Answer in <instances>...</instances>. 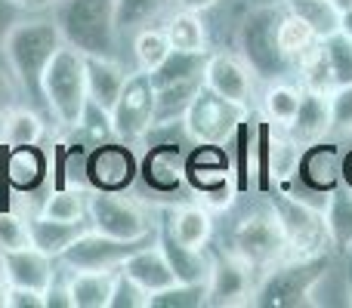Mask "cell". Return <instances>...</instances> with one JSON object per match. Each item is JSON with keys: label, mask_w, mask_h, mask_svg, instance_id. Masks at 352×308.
I'll use <instances>...</instances> for the list:
<instances>
[{"label": "cell", "mask_w": 352, "mask_h": 308, "mask_svg": "<svg viewBox=\"0 0 352 308\" xmlns=\"http://www.w3.org/2000/svg\"><path fill=\"white\" fill-rule=\"evenodd\" d=\"M164 31L173 49H182V53H207V28L198 12H186V10L173 12L167 19Z\"/></svg>", "instance_id": "cell-33"}, {"label": "cell", "mask_w": 352, "mask_h": 308, "mask_svg": "<svg viewBox=\"0 0 352 308\" xmlns=\"http://www.w3.org/2000/svg\"><path fill=\"white\" fill-rule=\"evenodd\" d=\"M176 6L179 10H186V12H207V10H213L217 6V0H176Z\"/></svg>", "instance_id": "cell-49"}, {"label": "cell", "mask_w": 352, "mask_h": 308, "mask_svg": "<svg viewBox=\"0 0 352 308\" xmlns=\"http://www.w3.org/2000/svg\"><path fill=\"white\" fill-rule=\"evenodd\" d=\"M324 49H328V59H331V68H334V78H337V86L343 84H352V37L337 31V34L324 37Z\"/></svg>", "instance_id": "cell-42"}, {"label": "cell", "mask_w": 352, "mask_h": 308, "mask_svg": "<svg viewBox=\"0 0 352 308\" xmlns=\"http://www.w3.org/2000/svg\"><path fill=\"white\" fill-rule=\"evenodd\" d=\"M272 210L278 213V222L285 228L287 259H309V256L328 253L331 235L322 206H312L303 198H294L287 191H275Z\"/></svg>", "instance_id": "cell-7"}, {"label": "cell", "mask_w": 352, "mask_h": 308, "mask_svg": "<svg viewBox=\"0 0 352 308\" xmlns=\"http://www.w3.org/2000/svg\"><path fill=\"white\" fill-rule=\"evenodd\" d=\"M232 253L238 259H244L256 274L269 272L272 265H278L281 259H287V241L285 228L278 222V213L269 206H254L248 210L232 228Z\"/></svg>", "instance_id": "cell-6"}, {"label": "cell", "mask_w": 352, "mask_h": 308, "mask_svg": "<svg viewBox=\"0 0 352 308\" xmlns=\"http://www.w3.org/2000/svg\"><path fill=\"white\" fill-rule=\"evenodd\" d=\"M316 40H318L316 31H312L300 16H294V12H285V16H281V22H278V47L291 62H297V56L303 53V49H309Z\"/></svg>", "instance_id": "cell-39"}, {"label": "cell", "mask_w": 352, "mask_h": 308, "mask_svg": "<svg viewBox=\"0 0 352 308\" xmlns=\"http://www.w3.org/2000/svg\"><path fill=\"white\" fill-rule=\"evenodd\" d=\"M43 139V121L31 108H10L0 117V145L19 148V145H37Z\"/></svg>", "instance_id": "cell-31"}, {"label": "cell", "mask_w": 352, "mask_h": 308, "mask_svg": "<svg viewBox=\"0 0 352 308\" xmlns=\"http://www.w3.org/2000/svg\"><path fill=\"white\" fill-rule=\"evenodd\" d=\"M16 3L28 12H37V10H50V6H56L59 0H16Z\"/></svg>", "instance_id": "cell-50"}, {"label": "cell", "mask_w": 352, "mask_h": 308, "mask_svg": "<svg viewBox=\"0 0 352 308\" xmlns=\"http://www.w3.org/2000/svg\"><path fill=\"white\" fill-rule=\"evenodd\" d=\"M287 10L300 16L318 40L340 31V3L337 0H287Z\"/></svg>", "instance_id": "cell-32"}, {"label": "cell", "mask_w": 352, "mask_h": 308, "mask_svg": "<svg viewBox=\"0 0 352 308\" xmlns=\"http://www.w3.org/2000/svg\"><path fill=\"white\" fill-rule=\"evenodd\" d=\"M84 65H87V96H90V105L111 115V108H115L118 96L124 90L127 71L118 65V59H105V56H84Z\"/></svg>", "instance_id": "cell-19"}, {"label": "cell", "mask_w": 352, "mask_h": 308, "mask_svg": "<svg viewBox=\"0 0 352 308\" xmlns=\"http://www.w3.org/2000/svg\"><path fill=\"white\" fill-rule=\"evenodd\" d=\"M155 117V84L148 78V71H133L124 80V90L118 96L115 108H111V133L121 142L133 145V142L146 139V133L152 130Z\"/></svg>", "instance_id": "cell-10"}, {"label": "cell", "mask_w": 352, "mask_h": 308, "mask_svg": "<svg viewBox=\"0 0 352 308\" xmlns=\"http://www.w3.org/2000/svg\"><path fill=\"white\" fill-rule=\"evenodd\" d=\"M300 154H303V145L291 136V130L272 123V127H269V163H272V179L281 182V185H291L294 176H297V167H300Z\"/></svg>", "instance_id": "cell-27"}, {"label": "cell", "mask_w": 352, "mask_h": 308, "mask_svg": "<svg viewBox=\"0 0 352 308\" xmlns=\"http://www.w3.org/2000/svg\"><path fill=\"white\" fill-rule=\"evenodd\" d=\"M59 47H65V40L50 19H22L6 34L3 56L16 84L28 99H43V71Z\"/></svg>", "instance_id": "cell-1"}, {"label": "cell", "mask_w": 352, "mask_h": 308, "mask_svg": "<svg viewBox=\"0 0 352 308\" xmlns=\"http://www.w3.org/2000/svg\"><path fill=\"white\" fill-rule=\"evenodd\" d=\"M164 216H167V222H170V231L176 235L179 244H186L188 250L207 247V241H210V235H213V219H210L207 206L188 204V206H179V210L164 213Z\"/></svg>", "instance_id": "cell-26"}, {"label": "cell", "mask_w": 352, "mask_h": 308, "mask_svg": "<svg viewBox=\"0 0 352 308\" xmlns=\"http://www.w3.org/2000/svg\"><path fill=\"white\" fill-rule=\"evenodd\" d=\"M204 62H207V53H182V49H170V56H167L148 78H152L155 86L204 78Z\"/></svg>", "instance_id": "cell-34"}, {"label": "cell", "mask_w": 352, "mask_h": 308, "mask_svg": "<svg viewBox=\"0 0 352 308\" xmlns=\"http://www.w3.org/2000/svg\"><path fill=\"white\" fill-rule=\"evenodd\" d=\"M65 47L80 56H118V22L115 0H59L53 16Z\"/></svg>", "instance_id": "cell-2"}, {"label": "cell", "mask_w": 352, "mask_h": 308, "mask_svg": "<svg viewBox=\"0 0 352 308\" xmlns=\"http://www.w3.org/2000/svg\"><path fill=\"white\" fill-rule=\"evenodd\" d=\"M186 182L204 198L207 210H226L238 194L223 145H198L186 161Z\"/></svg>", "instance_id": "cell-12"}, {"label": "cell", "mask_w": 352, "mask_h": 308, "mask_svg": "<svg viewBox=\"0 0 352 308\" xmlns=\"http://www.w3.org/2000/svg\"><path fill=\"white\" fill-rule=\"evenodd\" d=\"M291 136L300 145H312L322 142L331 133V102L328 93H316V90H303L300 93V108L294 115V121L287 123Z\"/></svg>", "instance_id": "cell-20"}, {"label": "cell", "mask_w": 352, "mask_h": 308, "mask_svg": "<svg viewBox=\"0 0 352 308\" xmlns=\"http://www.w3.org/2000/svg\"><path fill=\"white\" fill-rule=\"evenodd\" d=\"M343 182H346V185L352 188V152L343 157Z\"/></svg>", "instance_id": "cell-53"}, {"label": "cell", "mask_w": 352, "mask_h": 308, "mask_svg": "<svg viewBox=\"0 0 352 308\" xmlns=\"http://www.w3.org/2000/svg\"><path fill=\"white\" fill-rule=\"evenodd\" d=\"M331 102V133L352 136V84L337 86L328 96Z\"/></svg>", "instance_id": "cell-44"}, {"label": "cell", "mask_w": 352, "mask_h": 308, "mask_svg": "<svg viewBox=\"0 0 352 308\" xmlns=\"http://www.w3.org/2000/svg\"><path fill=\"white\" fill-rule=\"evenodd\" d=\"M343 256H346V290H349V303H352V247L343 250Z\"/></svg>", "instance_id": "cell-52"}, {"label": "cell", "mask_w": 352, "mask_h": 308, "mask_svg": "<svg viewBox=\"0 0 352 308\" xmlns=\"http://www.w3.org/2000/svg\"><path fill=\"white\" fill-rule=\"evenodd\" d=\"M140 176L152 191L170 194L186 182V157L176 145L148 148V154L140 163Z\"/></svg>", "instance_id": "cell-21"}, {"label": "cell", "mask_w": 352, "mask_h": 308, "mask_svg": "<svg viewBox=\"0 0 352 308\" xmlns=\"http://www.w3.org/2000/svg\"><path fill=\"white\" fill-rule=\"evenodd\" d=\"M12 102H16V84H12V80L0 71V117L12 108Z\"/></svg>", "instance_id": "cell-48"}, {"label": "cell", "mask_w": 352, "mask_h": 308, "mask_svg": "<svg viewBox=\"0 0 352 308\" xmlns=\"http://www.w3.org/2000/svg\"><path fill=\"white\" fill-rule=\"evenodd\" d=\"M232 142H235V154H238L235 188H238V194H244L250 188V163H254V157H256V117L250 115V111L241 117Z\"/></svg>", "instance_id": "cell-35"}, {"label": "cell", "mask_w": 352, "mask_h": 308, "mask_svg": "<svg viewBox=\"0 0 352 308\" xmlns=\"http://www.w3.org/2000/svg\"><path fill=\"white\" fill-rule=\"evenodd\" d=\"M140 176V161L127 142L93 148L87 157V179L96 191H127Z\"/></svg>", "instance_id": "cell-14"}, {"label": "cell", "mask_w": 352, "mask_h": 308, "mask_svg": "<svg viewBox=\"0 0 352 308\" xmlns=\"http://www.w3.org/2000/svg\"><path fill=\"white\" fill-rule=\"evenodd\" d=\"M90 216L87 219H74V222H62V219H50L43 213H37L34 219H28V235L31 244L43 253H50L53 259H59L84 231H90Z\"/></svg>", "instance_id": "cell-22"}, {"label": "cell", "mask_w": 352, "mask_h": 308, "mask_svg": "<svg viewBox=\"0 0 352 308\" xmlns=\"http://www.w3.org/2000/svg\"><path fill=\"white\" fill-rule=\"evenodd\" d=\"M260 274L238 259L235 253H217L210 256V272H207V296L204 305L210 308H232V305H250L254 287Z\"/></svg>", "instance_id": "cell-13"}, {"label": "cell", "mask_w": 352, "mask_h": 308, "mask_svg": "<svg viewBox=\"0 0 352 308\" xmlns=\"http://www.w3.org/2000/svg\"><path fill=\"white\" fill-rule=\"evenodd\" d=\"M207 296V281L204 284H182L176 281L173 287L148 296V308H201Z\"/></svg>", "instance_id": "cell-41"}, {"label": "cell", "mask_w": 352, "mask_h": 308, "mask_svg": "<svg viewBox=\"0 0 352 308\" xmlns=\"http://www.w3.org/2000/svg\"><path fill=\"white\" fill-rule=\"evenodd\" d=\"M28 244H31L28 222L19 219L16 213H10L6 206H0V253H3V250L28 247Z\"/></svg>", "instance_id": "cell-45"}, {"label": "cell", "mask_w": 352, "mask_h": 308, "mask_svg": "<svg viewBox=\"0 0 352 308\" xmlns=\"http://www.w3.org/2000/svg\"><path fill=\"white\" fill-rule=\"evenodd\" d=\"M244 115H248V105L229 102L213 90L201 86L198 96L188 105L186 117H182V127H186L188 139L198 145H226L235 136Z\"/></svg>", "instance_id": "cell-8"}, {"label": "cell", "mask_w": 352, "mask_h": 308, "mask_svg": "<svg viewBox=\"0 0 352 308\" xmlns=\"http://www.w3.org/2000/svg\"><path fill=\"white\" fill-rule=\"evenodd\" d=\"M0 148H3V145H0ZM0 169H3V152H0Z\"/></svg>", "instance_id": "cell-55"}, {"label": "cell", "mask_w": 352, "mask_h": 308, "mask_svg": "<svg viewBox=\"0 0 352 308\" xmlns=\"http://www.w3.org/2000/svg\"><path fill=\"white\" fill-rule=\"evenodd\" d=\"M300 93L297 86L291 84H275L266 90V99H263V111H266V117L272 123H278V127H287V123L294 121V115H297L300 108Z\"/></svg>", "instance_id": "cell-40"}, {"label": "cell", "mask_w": 352, "mask_h": 308, "mask_svg": "<svg viewBox=\"0 0 352 308\" xmlns=\"http://www.w3.org/2000/svg\"><path fill=\"white\" fill-rule=\"evenodd\" d=\"M281 6H256L244 16L241 31H238V49L248 68L263 80H281L291 74L294 62L281 53L278 47V22Z\"/></svg>", "instance_id": "cell-5"}, {"label": "cell", "mask_w": 352, "mask_h": 308, "mask_svg": "<svg viewBox=\"0 0 352 308\" xmlns=\"http://www.w3.org/2000/svg\"><path fill=\"white\" fill-rule=\"evenodd\" d=\"M324 222H328L331 247H337L343 253L352 247V188H334L324 198Z\"/></svg>", "instance_id": "cell-30"}, {"label": "cell", "mask_w": 352, "mask_h": 308, "mask_svg": "<svg viewBox=\"0 0 352 308\" xmlns=\"http://www.w3.org/2000/svg\"><path fill=\"white\" fill-rule=\"evenodd\" d=\"M155 237H158V231H148V235H142V237L124 241V237H109V235H99V231L90 228L56 262H62V265L72 268V272H118L127 256H133L140 247L152 244Z\"/></svg>", "instance_id": "cell-9"}, {"label": "cell", "mask_w": 352, "mask_h": 308, "mask_svg": "<svg viewBox=\"0 0 352 308\" xmlns=\"http://www.w3.org/2000/svg\"><path fill=\"white\" fill-rule=\"evenodd\" d=\"M173 0H115L118 31H140L142 25L155 22Z\"/></svg>", "instance_id": "cell-36"}, {"label": "cell", "mask_w": 352, "mask_h": 308, "mask_svg": "<svg viewBox=\"0 0 352 308\" xmlns=\"http://www.w3.org/2000/svg\"><path fill=\"white\" fill-rule=\"evenodd\" d=\"M0 272H3L10 287H25V290H37L47 296V290L56 281V259L34 244L19 250H3L0 253Z\"/></svg>", "instance_id": "cell-15"}, {"label": "cell", "mask_w": 352, "mask_h": 308, "mask_svg": "<svg viewBox=\"0 0 352 308\" xmlns=\"http://www.w3.org/2000/svg\"><path fill=\"white\" fill-rule=\"evenodd\" d=\"M294 68L300 71V84L303 90H316V93H334L337 90V78H334V68H331L328 59V49H324L322 40H316L309 49L297 56Z\"/></svg>", "instance_id": "cell-28"}, {"label": "cell", "mask_w": 352, "mask_h": 308, "mask_svg": "<svg viewBox=\"0 0 352 308\" xmlns=\"http://www.w3.org/2000/svg\"><path fill=\"white\" fill-rule=\"evenodd\" d=\"M250 74L254 71L248 68V62L232 53H213L204 62V86L238 105H250V96H254Z\"/></svg>", "instance_id": "cell-16"}, {"label": "cell", "mask_w": 352, "mask_h": 308, "mask_svg": "<svg viewBox=\"0 0 352 308\" xmlns=\"http://www.w3.org/2000/svg\"><path fill=\"white\" fill-rule=\"evenodd\" d=\"M170 40H167V31L164 28H140L136 31V40H133V53L136 62H140L142 71L152 74L161 62L170 56Z\"/></svg>", "instance_id": "cell-38"}, {"label": "cell", "mask_w": 352, "mask_h": 308, "mask_svg": "<svg viewBox=\"0 0 352 308\" xmlns=\"http://www.w3.org/2000/svg\"><path fill=\"white\" fill-rule=\"evenodd\" d=\"M115 272H72L68 296L72 308H109Z\"/></svg>", "instance_id": "cell-29"}, {"label": "cell", "mask_w": 352, "mask_h": 308, "mask_svg": "<svg viewBox=\"0 0 352 308\" xmlns=\"http://www.w3.org/2000/svg\"><path fill=\"white\" fill-rule=\"evenodd\" d=\"M158 247L164 250L167 262H170V268L176 272V281H182V284H204L207 281L210 259L204 256V250H188L186 244L176 241L167 216L161 219V225H158Z\"/></svg>", "instance_id": "cell-23"}, {"label": "cell", "mask_w": 352, "mask_h": 308, "mask_svg": "<svg viewBox=\"0 0 352 308\" xmlns=\"http://www.w3.org/2000/svg\"><path fill=\"white\" fill-rule=\"evenodd\" d=\"M25 12L28 10H22L16 0H0V47H3L6 34H10V31L25 19Z\"/></svg>", "instance_id": "cell-46"}, {"label": "cell", "mask_w": 352, "mask_h": 308, "mask_svg": "<svg viewBox=\"0 0 352 308\" xmlns=\"http://www.w3.org/2000/svg\"><path fill=\"white\" fill-rule=\"evenodd\" d=\"M43 99L53 117L65 130H78L87 111V65L84 56L72 47H59L43 71Z\"/></svg>", "instance_id": "cell-4"}, {"label": "cell", "mask_w": 352, "mask_h": 308, "mask_svg": "<svg viewBox=\"0 0 352 308\" xmlns=\"http://www.w3.org/2000/svg\"><path fill=\"white\" fill-rule=\"evenodd\" d=\"M340 31L352 37V3L349 6H340Z\"/></svg>", "instance_id": "cell-51"}, {"label": "cell", "mask_w": 352, "mask_h": 308, "mask_svg": "<svg viewBox=\"0 0 352 308\" xmlns=\"http://www.w3.org/2000/svg\"><path fill=\"white\" fill-rule=\"evenodd\" d=\"M331 259L328 253L309 256V259H281L269 272L260 274L254 287L250 305L260 308H300L309 305L316 296V287L328 278Z\"/></svg>", "instance_id": "cell-3"}, {"label": "cell", "mask_w": 352, "mask_h": 308, "mask_svg": "<svg viewBox=\"0 0 352 308\" xmlns=\"http://www.w3.org/2000/svg\"><path fill=\"white\" fill-rule=\"evenodd\" d=\"M87 216H90L93 231L109 235V237H124V241H133V237L155 231L152 222H148V213L142 210V204H136L124 191L87 194Z\"/></svg>", "instance_id": "cell-11"}, {"label": "cell", "mask_w": 352, "mask_h": 308, "mask_svg": "<svg viewBox=\"0 0 352 308\" xmlns=\"http://www.w3.org/2000/svg\"><path fill=\"white\" fill-rule=\"evenodd\" d=\"M6 296H10V284H6V278L0 274V308L6 305Z\"/></svg>", "instance_id": "cell-54"}, {"label": "cell", "mask_w": 352, "mask_h": 308, "mask_svg": "<svg viewBox=\"0 0 352 308\" xmlns=\"http://www.w3.org/2000/svg\"><path fill=\"white\" fill-rule=\"evenodd\" d=\"M3 173L6 182L19 191H31L47 176V157L37 145H19L3 154Z\"/></svg>", "instance_id": "cell-25"}, {"label": "cell", "mask_w": 352, "mask_h": 308, "mask_svg": "<svg viewBox=\"0 0 352 308\" xmlns=\"http://www.w3.org/2000/svg\"><path fill=\"white\" fill-rule=\"evenodd\" d=\"M43 216L62 219V222H74V219H87V194L80 188H53L41 206Z\"/></svg>", "instance_id": "cell-37"}, {"label": "cell", "mask_w": 352, "mask_h": 308, "mask_svg": "<svg viewBox=\"0 0 352 308\" xmlns=\"http://www.w3.org/2000/svg\"><path fill=\"white\" fill-rule=\"evenodd\" d=\"M109 308H148V293L136 284L130 274H124L121 268L115 272V284H111Z\"/></svg>", "instance_id": "cell-43"}, {"label": "cell", "mask_w": 352, "mask_h": 308, "mask_svg": "<svg viewBox=\"0 0 352 308\" xmlns=\"http://www.w3.org/2000/svg\"><path fill=\"white\" fill-rule=\"evenodd\" d=\"M297 182H303L309 191L328 194L334 191L343 182V157L334 145H324V142H312L303 148L300 154V167H297Z\"/></svg>", "instance_id": "cell-17"}, {"label": "cell", "mask_w": 352, "mask_h": 308, "mask_svg": "<svg viewBox=\"0 0 352 308\" xmlns=\"http://www.w3.org/2000/svg\"><path fill=\"white\" fill-rule=\"evenodd\" d=\"M6 308H47V296L37 290H25V287H10Z\"/></svg>", "instance_id": "cell-47"}, {"label": "cell", "mask_w": 352, "mask_h": 308, "mask_svg": "<svg viewBox=\"0 0 352 308\" xmlns=\"http://www.w3.org/2000/svg\"><path fill=\"white\" fill-rule=\"evenodd\" d=\"M204 86V78H192V80H176V84L155 86V117H152V130L155 127H170V123L182 121L192 105V99L198 96V90Z\"/></svg>", "instance_id": "cell-24"}, {"label": "cell", "mask_w": 352, "mask_h": 308, "mask_svg": "<svg viewBox=\"0 0 352 308\" xmlns=\"http://www.w3.org/2000/svg\"><path fill=\"white\" fill-rule=\"evenodd\" d=\"M121 272L130 274L148 296L176 284V272L170 268V262H167L164 250L158 247V237H155L152 244H146V247H140L133 256H127L124 265H121Z\"/></svg>", "instance_id": "cell-18"}]
</instances>
